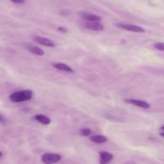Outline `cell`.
Here are the masks:
<instances>
[{
    "mask_svg": "<svg viewBox=\"0 0 164 164\" xmlns=\"http://www.w3.org/2000/svg\"><path fill=\"white\" fill-rule=\"evenodd\" d=\"M33 97V91L31 90H18L10 94L9 98L13 103H23L31 100Z\"/></svg>",
    "mask_w": 164,
    "mask_h": 164,
    "instance_id": "6da1fadb",
    "label": "cell"
},
{
    "mask_svg": "<svg viewBox=\"0 0 164 164\" xmlns=\"http://www.w3.org/2000/svg\"><path fill=\"white\" fill-rule=\"evenodd\" d=\"M42 162L45 164H52L59 162L62 159V156L58 154L54 153H46L42 155Z\"/></svg>",
    "mask_w": 164,
    "mask_h": 164,
    "instance_id": "7a4b0ae2",
    "label": "cell"
},
{
    "mask_svg": "<svg viewBox=\"0 0 164 164\" xmlns=\"http://www.w3.org/2000/svg\"><path fill=\"white\" fill-rule=\"evenodd\" d=\"M116 26L119 27V28L125 30V31H131V32L135 33H145L146 30L141 27L136 26V25L133 24H128V23H117Z\"/></svg>",
    "mask_w": 164,
    "mask_h": 164,
    "instance_id": "3957f363",
    "label": "cell"
},
{
    "mask_svg": "<svg viewBox=\"0 0 164 164\" xmlns=\"http://www.w3.org/2000/svg\"><path fill=\"white\" fill-rule=\"evenodd\" d=\"M124 101L126 103L131 104V105H135L136 107L143 108V109H148L150 108V104L144 101V100H141V99H135V98H127V99H124Z\"/></svg>",
    "mask_w": 164,
    "mask_h": 164,
    "instance_id": "277c9868",
    "label": "cell"
},
{
    "mask_svg": "<svg viewBox=\"0 0 164 164\" xmlns=\"http://www.w3.org/2000/svg\"><path fill=\"white\" fill-rule=\"evenodd\" d=\"M34 40L38 43H39V44H41L42 46H48V47H54L55 46L54 42L50 40L49 39H47V38L42 37V36L38 35V36L34 37Z\"/></svg>",
    "mask_w": 164,
    "mask_h": 164,
    "instance_id": "5b68a950",
    "label": "cell"
},
{
    "mask_svg": "<svg viewBox=\"0 0 164 164\" xmlns=\"http://www.w3.org/2000/svg\"><path fill=\"white\" fill-rule=\"evenodd\" d=\"M99 163L107 164L111 163L113 159V155L107 151H100L99 153Z\"/></svg>",
    "mask_w": 164,
    "mask_h": 164,
    "instance_id": "8992f818",
    "label": "cell"
},
{
    "mask_svg": "<svg viewBox=\"0 0 164 164\" xmlns=\"http://www.w3.org/2000/svg\"><path fill=\"white\" fill-rule=\"evenodd\" d=\"M84 26L86 29L94 31H101L104 30L103 25L100 23L99 22H88V23H86Z\"/></svg>",
    "mask_w": 164,
    "mask_h": 164,
    "instance_id": "52a82bcc",
    "label": "cell"
},
{
    "mask_svg": "<svg viewBox=\"0 0 164 164\" xmlns=\"http://www.w3.org/2000/svg\"><path fill=\"white\" fill-rule=\"evenodd\" d=\"M51 66H53L54 68L57 69L58 70L61 71H65V72H68V73H73L74 70L70 67V66L66 65L65 63L62 62H54L51 64Z\"/></svg>",
    "mask_w": 164,
    "mask_h": 164,
    "instance_id": "ba28073f",
    "label": "cell"
},
{
    "mask_svg": "<svg viewBox=\"0 0 164 164\" xmlns=\"http://www.w3.org/2000/svg\"><path fill=\"white\" fill-rule=\"evenodd\" d=\"M26 48L27 50H29L31 53L34 54L35 55H38V56H42L44 55V51L43 50L41 49L40 47H39L37 46L32 45V44H26L25 45Z\"/></svg>",
    "mask_w": 164,
    "mask_h": 164,
    "instance_id": "9c48e42d",
    "label": "cell"
},
{
    "mask_svg": "<svg viewBox=\"0 0 164 164\" xmlns=\"http://www.w3.org/2000/svg\"><path fill=\"white\" fill-rule=\"evenodd\" d=\"M34 119L36 120L39 123L43 124V125H48L51 122V120H50L49 117H47V116H46L44 115H41V114L35 115L34 116Z\"/></svg>",
    "mask_w": 164,
    "mask_h": 164,
    "instance_id": "30bf717a",
    "label": "cell"
},
{
    "mask_svg": "<svg viewBox=\"0 0 164 164\" xmlns=\"http://www.w3.org/2000/svg\"><path fill=\"white\" fill-rule=\"evenodd\" d=\"M82 16L84 19H86L88 22H100L102 19L100 16L90 13H82Z\"/></svg>",
    "mask_w": 164,
    "mask_h": 164,
    "instance_id": "8fae6325",
    "label": "cell"
},
{
    "mask_svg": "<svg viewBox=\"0 0 164 164\" xmlns=\"http://www.w3.org/2000/svg\"><path fill=\"white\" fill-rule=\"evenodd\" d=\"M90 141L95 143H104L107 141V139L106 136L101 135H93L90 137Z\"/></svg>",
    "mask_w": 164,
    "mask_h": 164,
    "instance_id": "7c38bea8",
    "label": "cell"
},
{
    "mask_svg": "<svg viewBox=\"0 0 164 164\" xmlns=\"http://www.w3.org/2000/svg\"><path fill=\"white\" fill-rule=\"evenodd\" d=\"M79 134L82 136H89L91 134V130L89 128H82L79 130Z\"/></svg>",
    "mask_w": 164,
    "mask_h": 164,
    "instance_id": "4fadbf2b",
    "label": "cell"
},
{
    "mask_svg": "<svg viewBox=\"0 0 164 164\" xmlns=\"http://www.w3.org/2000/svg\"><path fill=\"white\" fill-rule=\"evenodd\" d=\"M154 47L158 50L164 51V42H155L154 44Z\"/></svg>",
    "mask_w": 164,
    "mask_h": 164,
    "instance_id": "5bb4252c",
    "label": "cell"
},
{
    "mask_svg": "<svg viewBox=\"0 0 164 164\" xmlns=\"http://www.w3.org/2000/svg\"><path fill=\"white\" fill-rule=\"evenodd\" d=\"M14 3H17V4H23L25 3V0H11Z\"/></svg>",
    "mask_w": 164,
    "mask_h": 164,
    "instance_id": "9a60e30c",
    "label": "cell"
},
{
    "mask_svg": "<svg viewBox=\"0 0 164 164\" xmlns=\"http://www.w3.org/2000/svg\"><path fill=\"white\" fill-rule=\"evenodd\" d=\"M58 31H61V32H67V30L66 28H63V27H58Z\"/></svg>",
    "mask_w": 164,
    "mask_h": 164,
    "instance_id": "2e32d148",
    "label": "cell"
},
{
    "mask_svg": "<svg viewBox=\"0 0 164 164\" xmlns=\"http://www.w3.org/2000/svg\"><path fill=\"white\" fill-rule=\"evenodd\" d=\"M0 122L1 123H5V119H3V117L1 115H0Z\"/></svg>",
    "mask_w": 164,
    "mask_h": 164,
    "instance_id": "e0dca14e",
    "label": "cell"
},
{
    "mask_svg": "<svg viewBox=\"0 0 164 164\" xmlns=\"http://www.w3.org/2000/svg\"><path fill=\"white\" fill-rule=\"evenodd\" d=\"M160 135L163 136V137H164V132H162V133H160Z\"/></svg>",
    "mask_w": 164,
    "mask_h": 164,
    "instance_id": "ac0fdd59",
    "label": "cell"
},
{
    "mask_svg": "<svg viewBox=\"0 0 164 164\" xmlns=\"http://www.w3.org/2000/svg\"><path fill=\"white\" fill-rule=\"evenodd\" d=\"M2 156H3V152H2V151H0V158H1Z\"/></svg>",
    "mask_w": 164,
    "mask_h": 164,
    "instance_id": "d6986e66",
    "label": "cell"
},
{
    "mask_svg": "<svg viewBox=\"0 0 164 164\" xmlns=\"http://www.w3.org/2000/svg\"><path fill=\"white\" fill-rule=\"evenodd\" d=\"M161 129H162V130H164V126H163V127H161Z\"/></svg>",
    "mask_w": 164,
    "mask_h": 164,
    "instance_id": "ffe728a7",
    "label": "cell"
}]
</instances>
